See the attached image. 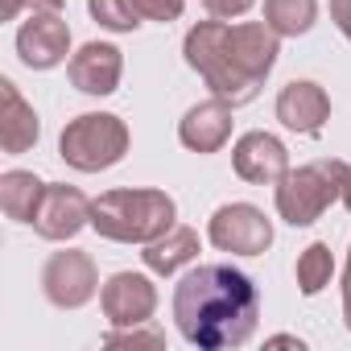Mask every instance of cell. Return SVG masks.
Returning a JSON list of instances; mask_svg holds the SVG:
<instances>
[{"label":"cell","mask_w":351,"mask_h":351,"mask_svg":"<svg viewBox=\"0 0 351 351\" xmlns=\"http://www.w3.org/2000/svg\"><path fill=\"white\" fill-rule=\"evenodd\" d=\"M256 285L232 265H199L173 289V318L186 343L219 351L240 347L256 330Z\"/></svg>","instance_id":"1"},{"label":"cell","mask_w":351,"mask_h":351,"mask_svg":"<svg viewBox=\"0 0 351 351\" xmlns=\"http://www.w3.org/2000/svg\"><path fill=\"white\" fill-rule=\"evenodd\" d=\"M186 62L211 83V91L228 104L256 99L265 75L277 62V34L269 25H223L203 21L186 38Z\"/></svg>","instance_id":"2"},{"label":"cell","mask_w":351,"mask_h":351,"mask_svg":"<svg viewBox=\"0 0 351 351\" xmlns=\"http://www.w3.org/2000/svg\"><path fill=\"white\" fill-rule=\"evenodd\" d=\"M91 223L108 240H157L173 223V199L161 191H112L91 203Z\"/></svg>","instance_id":"3"},{"label":"cell","mask_w":351,"mask_h":351,"mask_svg":"<svg viewBox=\"0 0 351 351\" xmlns=\"http://www.w3.org/2000/svg\"><path fill=\"white\" fill-rule=\"evenodd\" d=\"M351 169L343 161H314V165H302L293 173H285L281 186H277V211L285 223L293 228H306L314 223L347 186Z\"/></svg>","instance_id":"4"},{"label":"cell","mask_w":351,"mask_h":351,"mask_svg":"<svg viewBox=\"0 0 351 351\" xmlns=\"http://www.w3.org/2000/svg\"><path fill=\"white\" fill-rule=\"evenodd\" d=\"M128 149V132L116 116H79L62 128V161H71L83 173L108 169L124 157Z\"/></svg>","instance_id":"5"},{"label":"cell","mask_w":351,"mask_h":351,"mask_svg":"<svg viewBox=\"0 0 351 351\" xmlns=\"http://www.w3.org/2000/svg\"><path fill=\"white\" fill-rule=\"evenodd\" d=\"M211 244L223 248V252H240V256H256L273 244V228L269 219L248 207V203H232V207H219L215 219H211Z\"/></svg>","instance_id":"6"},{"label":"cell","mask_w":351,"mask_h":351,"mask_svg":"<svg viewBox=\"0 0 351 351\" xmlns=\"http://www.w3.org/2000/svg\"><path fill=\"white\" fill-rule=\"evenodd\" d=\"M42 285H46V298L54 306H83L91 293H95V265L91 256L83 252H54L46 273H42Z\"/></svg>","instance_id":"7"},{"label":"cell","mask_w":351,"mask_h":351,"mask_svg":"<svg viewBox=\"0 0 351 351\" xmlns=\"http://www.w3.org/2000/svg\"><path fill=\"white\" fill-rule=\"evenodd\" d=\"M66 46H71V34H66V21L58 13H34L21 34H17V50H21V62L34 66V71H50L66 58Z\"/></svg>","instance_id":"8"},{"label":"cell","mask_w":351,"mask_h":351,"mask_svg":"<svg viewBox=\"0 0 351 351\" xmlns=\"http://www.w3.org/2000/svg\"><path fill=\"white\" fill-rule=\"evenodd\" d=\"M87 219H91V203H87L75 186H46V199H42V207H38L34 228H38V236H46V240H66V236H75Z\"/></svg>","instance_id":"9"},{"label":"cell","mask_w":351,"mask_h":351,"mask_svg":"<svg viewBox=\"0 0 351 351\" xmlns=\"http://www.w3.org/2000/svg\"><path fill=\"white\" fill-rule=\"evenodd\" d=\"M236 169L240 178L265 186V182H281L285 178V145L269 132H248L236 145Z\"/></svg>","instance_id":"10"},{"label":"cell","mask_w":351,"mask_h":351,"mask_svg":"<svg viewBox=\"0 0 351 351\" xmlns=\"http://www.w3.org/2000/svg\"><path fill=\"white\" fill-rule=\"evenodd\" d=\"M326 112H330V104H326L318 83H289L277 99V120L293 132H306V136L322 132Z\"/></svg>","instance_id":"11"},{"label":"cell","mask_w":351,"mask_h":351,"mask_svg":"<svg viewBox=\"0 0 351 351\" xmlns=\"http://www.w3.org/2000/svg\"><path fill=\"white\" fill-rule=\"evenodd\" d=\"M116 79H120V50L116 46H83L75 58H71V83L87 95H108L116 91Z\"/></svg>","instance_id":"12"},{"label":"cell","mask_w":351,"mask_h":351,"mask_svg":"<svg viewBox=\"0 0 351 351\" xmlns=\"http://www.w3.org/2000/svg\"><path fill=\"white\" fill-rule=\"evenodd\" d=\"M153 285L136 273H116L104 285V310L112 322H145L153 314Z\"/></svg>","instance_id":"13"},{"label":"cell","mask_w":351,"mask_h":351,"mask_svg":"<svg viewBox=\"0 0 351 351\" xmlns=\"http://www.w3.org/2000/svg\"><path fill=\"white\" fill-rule=\"evenodd\" d=\"M0 141H5V153H25L38 141V116L17 95L13 79H0Z\"/></svg>","instance_id":"14"},{"label":"cell","mask_w":351,"mask_h":351,"mask_svg":"<svg viewBox=\"0 0 351 351\" xmlns=\"http://www.w3.org/2000/svg\"><path fill=\"white\" fill-rule=\"evenodd\" d=\"M223 104H228V99H211V104H199V108L186 112V120H182V128H178V136H182L186 149L211 153V149H219V145L228 141V132H232V112H228Z\"/></svg>","instance_id":"15"},{"label":"cell","mask_w":351,"mask_h":351,"mask_svg":"<svg viewBox=\"0 0 351 351\" xmlns=\"http://www.w3.org/2000/svg\"><path fill=\"white\" fill-rule=\"evenodd\" d=\"M42 199H46V182H38L34 173L9 169L5 178H0V207H5V215L17 219V223H34Z\"/></svg>","instance_id":"16"},{"label":"cell","mask_w":351,"mask_h":351,"mask_svg":"<svg viewBox=\"0 0 351 351\" xmlns=\"http://www.w3.org/2000/svg\"><path fill=\"white\" fill-rule=\"evenodd\" d=\"M195 256H199V236H195L191 228L169 232L165 240L157 236V240L145 248V265H149L153 273H173L178 265H186V261H195Z\"/></svg>","instance_id":"17"},{"label":"cell","mask_w":351,"mask_h":351,"mask_svg":"<svg viewBox=\"0 0 351 351\" xmlns=\"http://www.w3.org/2000/svg\"><path fill=\"white\" fill-rule=\"evenodd\" d=\"M318 5L314 0H265V25L273 34H306L314 25Z\"/></svg>","instance_id":"18"},{"label":"cell","mask_w":351,"mask_h":351,"mask_svg":"<svg viewBox=\"0 0 351 351\" xmlns=\"http://www.w3.org/2000/svg\"><path fill=\"white\" fill-rule=\"evenodd\" d=\"M326 281H330V248L326 244H310L298 256V285H302V293H318Z\"/></svg>","instance_id":"19"},{"label":"cell","mask_w":351,"mask_h":351,"mask_svg":"<svg viewBox=\"0 0 351 351\" xmlns=\"http://www.w3.org/2000/svg\"><path fill=\"white\" fill-rule=\"evenodd\" d=\"M87 5H91V17H95L99 25L116 29V34H128V29L141 25V21L132 17V9H128V0H87Z\"/></svg>","instance_id":"20"},{"label":"cell","mask_w":351,"mask_h":351,"mask_svg":"<svg viewBox=\"0 0 351 351\" xmlns=\"http://www.w3.org/2000/svg\"><path fill=\"white\" fill-rule=\"evenodd\" d=\"M128 9L132 17H149V21H173L182 13V0H128Z\"/></svg>","instance_id":"21"},{"label":"cell","mask_w":351,"mask_h":351,"mask_svg":"<svg viewBox=\"0 0 351 351\" xmlns=\"http://www.w3.org/2000/svg\"><path fill=\"white\" fill-rule=\"evenodd\" d=\"M211 17H236L244 9H252V0H203Z\"/></svg>","instance_id":"22"},{"label":"cell","mask_w":351,"mask_h":351,"mask_svg":"<svg viewBox=\"0 0 351 351\" xmlns=\"http://www.w3.org/2000/svg\"><path fill=\"white\" fill-rule=\"evenodd\" d=\"M330 17H335V25L351 38V0H330Z\"/></svg>","instance_id":"23"},{"label":"cell","mask_w":351,"mask_h":351,"mask_svg":"<svg viewBox=\"0 0 351 351\" xmlns=\"http://www.w3.org/2000/svg\"><path fill=\"white\" fill-rule=\"evenodd\" d=\"M25 5H29L34 13H58V9H62V0H25Z\"/></svg>","instance_id":"24"},{"label":"cell","mask_w":351,"mask_h":351,"mask_svg":"<svg viewBox=\"0 0 351 351\" xmlns=\"http://www.w3.org/2000/svg\"><path fill=\"white\" fill-rule=\"evenodd\" d=\"M21 5H25V0H5V9H0V17H5V21H13Z\"/></svg>","instance_id":"25"},{"label":"cell","mask_w":351,"mask_h":351,"mask_svg":"<svg viewBox=\"0 0 351 351\" xmlns=\"http://www.w3.org/2000/svg\"><path fill=\"white\" fill-rule=\"evenodd\" d=\"M343 302H347V326H351V265H347V285H343Z\"/></svg>","instance_id":"26"},{"label":"cell","mask_w":351,"mask_h":351,"mask_svg":"<svg viewBox=\"0 0 351 351\" xmlns=\"http://www.w3.org/2000/svg\"><path fill=\"white\" fill-rule=\"evenodd\" d=\"M343 199H347V207H351V178H347V186H343Z\"/></svg>","instance_id":"27"}]
</instances>
